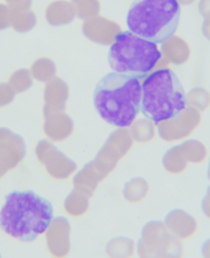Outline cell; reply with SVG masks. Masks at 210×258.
<instances>
[{"label":"cell","instance_id":"7","mask_svg":"<svg viewBox=\"0 0 210 258\" xmlns=\"http://www.w3.org/2000/svg\"><path fill=\"white\" fill-rule=\"evenodd\" d=\"M199 12L205 18H210V0H200L199 2Z\"/></svg>","mask_w":210,"mask_h":258},{"label":"cell","instance_id":"6","mask_svg":"<svg viewBox=\"0 0 210 258\" xmlns=\"http://www.w3.org/2000/svg\"><path fill=\"white\" fill-rule=\"evenodd\" d=\"M73 6L75 11H77L80 16L83 13L99 12L100 5L98 0H73Z\"/></svg>","mask_w":210,"mask_h":258},{"label":"cell","instance_id":"8","mask_svg":"<svg viewBox=\"0 0 210 258\" xmlns=\"http://www.w3.org/2000/svg\"><path fill=\"white\" fill-rule=\"evenodd\" d=\"M203 30L205 35L210 39V18L205 19V22L203 24Z\"/></svg>","mask_w":210,"mask_h":258},{"label":"cell","instance_id":"3","mask_svg":"<svg viewBox=\"0 0 210 258\" xmlns=\"http://www.w3.org/2000/svg\"><path fill=\"white\" fill-rule=\"evenodd\" d=\"M187 108L186 92L170 69H161L147 76L142 85L143 115L158 124L170 120Z\"/></svg>","mask_w":210,"mask_h":258},{"label":"cell","instance_id":"2","mask_svg":"<svg viewBox=\"0 0 210 258\" xmlns=\"http://www.w3.org/2000/svg\"><path fill=\"white\" fill-rule=\"evenodd\" d=\"M94 105L107 123L116 127H128L141 111L142 85L135 77L109 73L95 88Z\"/></svg>","mask_w":210,"mask_h":258},{"label":"cell","instance_id":"5","mask_svg":"<svg viewBox=\"0 0 210 258\" xmlns=\"http://www.w3.org/2000/svg\"><path fill=\"white\" fill-rule=\"evenodd\" d=\"M161 56L155 42L131 31H124L115 36L108 52V61L114 72L141 79L155 68Z\"/></svg>","mask_w":210,"mask_h":258},{"label":"cell","instance_id":"9","mask_svg":"<svg viewBox=\"0 0 210 258\" xmlns=\"http://www.w3.org/2000/svg\"><path fill=\"white\" fill-rule=\"evenodd\" d=\"M179 2H182V4H184V5H191L195 2V0H178V3Z\"/></svg>","mask_w":210,"mask_h":258},{"label":"cell","instance_id":"4","mask_svg":"<svg viewBox=\"0 0 210 258\" xmlns=\"http://www.w3.org/2000/svg\"><path fill=\"white\" fill-rule=\"evenodd\" d=\"M181 18L178 0H134L126 24L132 33L155 43L173 36Z\"/></svg>","mask_w":210,"mask_h":258},{"label":"cell","instance_id":"1","mask_svg":"<svg viewBox=\"0 0 210 258\" xmlns=\"http://www.w3.org/2000/svg\"><path fill=\"white\" fill-rule=\"evenodd\" d=\"M53 219L51 203L33 190H14L0 210V229L23 242L34 241Z\"/></svg>","mask_w":210,"mask_h":258}]
</instances>
